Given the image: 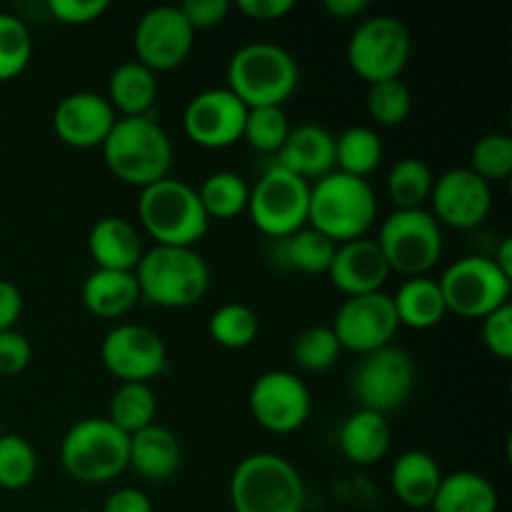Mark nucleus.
Wrapping results in <instances>:
<instances>
[{"instance_id": "1", "label": "nucleus", "mask_w": 512, "mask_h": 512, "mask_svg": "<svg viewBox=\"0 0 512 512\" xmlns=\"http://www.w3.org/2000/svg\"><path fill=\"white\" fill-rule=\"evenodd\" d=\"M100 150L110 173L135 188L143 190L158 180L170 178L173 143L160 123H155L153 115L118 118Z\"/></svg>"}, {"instance_id": "2", "label": "nucleus", "mask_w": 512, "mask_h": 512, "mask_svg": "<svg viewBox=\"0 0 512 512\" xmlns=\"http://www.w3.org/2000/svg\"><path fill=\"white\" fill-rule=\"evenodd\" d=\"M378 218V195L363 178L333 170L310 183L308 225L335 245L368 235Z\"/></svg>"}, {"instance_id": "3", "label": "nucleus", "mask_w": 512, "mask_h": 512, "mask_svg": "<svg viewBox=\"0 0 512 512\" xmlns=\"http://www.w3.org/2000/svg\"><path fill=\"white\" fill-rule=\"evenodd\" d=\"M140 300L158 308H190L200 303L210 288L208 260L195 248H168L153 245L145 250L135 268Z\"/></svg>"}, {"instance_id": "4", "label": "nucleus", "mask_w": 512, "mask_h": 512, "mask_svg": "<svg viewBox=\"0 0 512 512\" xmlns=\"http://www.w3.org/2000/svg\"><path fill=\"white\" fill-rule=\"evenodd\" d=\"M300 83L295 55L278 43H248L228 63V90L245 108H283Z\"/></svg>"}, {"instance_id": "5", "label": "nucleus", "mask_w": 512, "mask_h": 512, "mask_svg": "<svg viewBox=\"0 0 512 512\" xmlns=\"http://www.w3.org/2000/svg\"><path fill=\"white\" fill-rule=\"evenodd\" d=\"M138 218L155 245L195 248L210 228L198 188L178 178H163L140 190Z\"/></svg>"}, {"instance_id": "6", "label": "nucleus", "mask_w": 512, "mask_h": 512, "mask_svg": "<svg viewBox=\"0 0 512 512\" xmlns=\"http://www.w3.org/2000/svg\"><path fill=\"white\" fill-rule=\"evenodd\" d=\"M230 503L235 512H303L305 483L280 455L253 453L235 465Z\"/></svg>"}, {"instance_id": "7", "label": "nucleus", "mask_w": 512, "mask_h": 512, "mask_svg": "<svg viewBox=\"0 0 512 512\" xmlns=\"http://www.w3.org/2000/svg\"><path fill=\"white\" fill-rule=\"evenodd\" d=\"M130 438L108 418H83L60 443L65 473L85 485H103L128 468Z\"/></svg>"}, {"instance_id": "8", "label": "nucleus", "mask_w": 512, "mask_h": 512, "mask_svg": "<svg viewBox=\"0 0 512 512\" xmlns=\"http://www.w3.org/2000/svg\"><path fill=\"white\" fill-rule=\"evenodd\" d=\"M380 253L385 255L390 273L420 278L428 275L443 258V230L425 208L395 210L378 230Z\"/></svg>"}, {"instance_id": "9", "label": "nucleus", "mask_w": 512, "mask_h": 512, "mask_svg": "<svg viewBox=\"0 0 512 512\" xmlns=\"http://www.w3.org/2000/svg\"><path fill=\"white\" fill-rule=\"evenodd\" d=\"M345 53L353 73L373 85L400 78L413 53V38L395 15H370L353 30Z\"/></svg>"}, {"instance_id": "10", "label": "nucleus", "mask_w": 512, "mask_h": 512, "mask_svg": "<svg viewBox=\"0 0 512 512\" xmlns=\"http://www.w3.org/2000/svg\"><path fill=\"white\" fill-rule=\"evenodd\" d=\"M448 313L483 320L510 303L512 280L488 255H465L445 268L438 280Z\"/></svg>"}, {"instance_id": "11", "label": "nucleus", "mask_w": 512, "mask_h": 512, "mask_svg": "<svg viewBox=\"0 0 512 512\" xmlns=\"http://www.w3.org/2000/svg\"><path fill=\"white\" fill-rule=\"evenodd\" d=\"M310 183L280 165H270L250 188L248 213L270 240H283L308 225Z\"/></svg>"}, {"instance_id": "12", "label": "nucleus", "mask_w": 512, "mask_h": 512, "mask_svg": "<svg viewBox=\"0 0 512 512\" xmlns=\"http://www.w3.org/2000/svg\"><path fill=\"white\" fill-rule=\"evenodd\" d=\"M415 388V363L403 348L388 345L363 355L353 375V390L360 408L388 415L410 398Z\"/></svg>"}, {"instance_id": "13", "label": "nucleus", "mask_w": 512, "mask_h": 512, "mask_svg": "<svg viewBox=\"0 0 512 512\" xmlns=\"http://www.w3.org/2000/svg\"><path fill=\"white\" fill-rule=\"evenodd\" d=\"M100 360L120 383H150L168 368V348L148 325L120 323L105 333Z\"/></svg>"}, {"instance_id": "14", "label": "nucleus", "mask_w": 512, "mask_h": 512, "mask_svg": "<svg viewBox=\"0 0 512 512\" xmlns=\"http://www.w3.org/2000/svg\"><path fill=\"white\" fill-rule=\"evenodd\" d=\"M250 413L268 433L288 435L303 428L313 413V395L305 380L288 370H268L250 388Z\"/></svg>"}, {"instance_id": "15", "label": "nucleus", "mask_w": 512, "mask_h": 512, "mask_svg": "<svg viewBox=\"0 0 512 512\" xmlns=\"http://www.w3.org/2000/svg\"><path fill=\"white\" fill-rule=\"evenodd\" d=\"M330 328H333L340 348L358 355H370L393 345L400 323L393 308V298L380 290V293L345 300L335 313Z\"/></svg>"}, {"instance_id": "16", "label": "nucleus", "mask_w": 512, "mask_h": 512, "mask_svg": "<svg viewBox=\"0 0 512 512\" xmlns=\"http://www.w3.org/2000/svg\"><path fill=\"white\" fill-rule=\"evenodd\" d=\"M133 43L138 63L145 68L153 73L175 70L193 53L195 30L190 28L178 5H155L140 15Z\"/></svg>"}, {"instance_id": "17", "label": "nucleus", "mask_w": 512, "mask_h": 512, "mask_svg": "<svg viewBox=\"0 0 512 512\" xmlns=\"http://www.w3.org/2000/svg\"><path fill=\"white\" fill-rule=\"evenodd\" d=\"M248 108L228 88H208L183 110V130L195 145L223 150L243 140Z\"/></svg>"}, {"instance_id": "18", "label": "nucleus", "mask_w": 512, "mask_h": 512, "mask_svg": "<svg viewBox=\"0 0 512 512\" xmlns=\"http://www.w3.org/2000/svg\"><path fill=\"white\" fill-rule=\"evenodd\" d=\"M430 203L438 223L455 230L478 228L493 210V185L470 168L445 170L440 178H435Z\"/></svg>"}, {"instance_id": "19", "label": "nucleus", "mask_w": 512, "mask_h": 512, "mask_svg": "<svg viewBox=\"0 0 512 512\" xmlns=\"http://www.w3.org/2000/svg\"><path fill=\"white\" fill-rule=\"evenodd\" d=\"M118 113L108 98L90 90L70 93L55 105L53 130L70 148H100L113 130Z\"/></svg>"}, {"instance_id": "20", "label": "nucleus", "mask_w": 512, "mask_h": 512, "mask_svg": "<svg viewBox=\"0 0 512 512\" xmlns=\"http://www.w3.org/2000/svg\"><path fill=\"white\" fill-rule=\"evenodd\" d=\"M328 275L340 293L358 298V295L380 293L385 280L390 278V268L375 240L358 238L335 248Z\"/></svg>"}, {"instance_id": "21", "label": "nucleus", "mask_w": 512, "mask_h": 512, "mask_svg": "<svg viewBox=\"0 0 512 512\" xmlns=\"http://www.w3.org/2000/svg\"><path fill=\"white\" fill-rule=\"evenodd\" d=\"M275 165L290 170L308 183H315L335 170V135L323 125H295L290 128L283 148L278 150Z\"/></svg>"}, {"instance_id": "22", "label": "nucleus", "mask_w": 512, "mask_h": 512, "mask_svg": "<svg viewBox=\"0 0 512 512\" xmlns=\"http://www.w3.org/2000/svg\"><path fill=\"white\" fill-rule=\"evenodd\" d=\"M88 250L100 270H120V273H135L145 253L138 228L120 215L100 218L90 228Z\"/></svg>"}, {"instance_id": "23", "label": "nucleus", "mask_w": 512, "mask_h": 512, "mask_svg": "<svg viewBox=\"0 0 512 512\" xmlns=\"http://www.w3.org/2000/svg\"><path fill=\"white\" fill-rule=\"evenodd\" d=\"M180 460H183V450H180L178 438L165 425L153 423L140 433L130 435L128 468H133L140 478L150 483H163L178 473Z\"/></svg>"}, {"instance_id": "24", "label": "nucleus", "mask_w": 512, "mask_h": 512, "mask_svg": "<svg viewBox=\"0 0 512 512\" xmlns=\"http://www.w3.org/2000/svg\"><path fill=\"white\" fill-rule=\"evenodd\" d=\"M443 483L438 460L425 450H408L398 455L390 470V485L395 498L413 510H428Z\"/></svg>"}, {"instance_id": "25", "label": "nucleus", "mask_w": 512, "mask_h": 512, "mask_svg": "<svg viewBox=\"0 0 512 512\" xmlns=\"http://www.w3.org/2000/svg\"><path fill=\"white\" fill-rule=\"evenodd\" d=\"M85 310L95 318L118 320L128 315L140 303V288L135 273H120V270H100L85 278L80 290Z\"/></svg>"}, {"instance_id": "26", "label": "nucleus", "mask_w": 512, "mask_h": 512, "mask_svg": "<svg viewBox=\"0 0 512 512\" xmlns=\"http://www.w3.org/2000/svg\"><path fill=\"white\" fill-rule=\"evenodd\" d=\"M340 453L355 465H375L388 455L393 443V430L385 415L373 410H355L340 425Z\"/></svg>"}, {"instance_id": "27", "label": "nucleus", "mask_w": 512, "mask_h": 512, "mask_svg": "<svg viewBox=\"0 0 512 512\" xmlns=\"http://www.w3.org/2000/svg\"><path fill=\"white\" fill-rule=\"evenodd\" d=\"M108 103L120 118H143L153 110L158 98V78L138 60L120 63L108 78Z\"/></svg>"}, {"instance_id": "28", "label": "nucleus", "mask_w": 512, "mask_h": 512, "mask_svg": "<svg viewBox=\"0 0 512 512\" xmlns=\"http://www.w3.org/2000/svg\"><path fill=\"white\" fill-rule=\"evenodd\" d=\"M498 508L500 498L495 485L473 470L443 475L438 495L430 505L433 512H498Z\"/></svg>"}, {"instance_id": "29", "label": "nucleus", "mask_w": 512, "mask_h": 512, "mask_svg": "<svg viewBox=\"0 0 512 512\" xmlns=\"http://www.w3.org/2000/svg\"><path fill=\"white\" fill-rule=\"evenodd\" d=\"M390 298H393L398 323L405 325V328L430 330L448 313L438 280L428 278V275L408 278L400 285L398 293L390 295Z\"/></svg>"}, {"instance_id": "30", "label": "nucleus", "mask_w": 512, "mask_h": 512, "mask_svg": "<svg viewBox=\"0 0 512 512\" xmlns=\"http://www.w3.org/2000/svg\"><path fill=\"white\" fill-rule=\"evenodd\" d=\"M383 163V140L368 125H353L335 135V170L368 180Z\"/></svg>"}, {"instance_id": "31", "label": "nucleus", "mask_w": 512, "mask_h": 512, "mask_svg": "<svg viewBox=\"0 0 512 512\" xmlns=\"http://www.w3.org/2000/svg\"><path fill=\"white\" fill-rule=\"evenodd\" d=\"M198 198L210 220H230L248 210L250 185L245 183L243 175L233 173V170H218L203 180V185L198 188Z\"/></svg>"}, {"instance_id": "32", "label": "nucleus", "mask_w": 512, "mask_h": 512, "mask_svg": "<svg viewBox=\"0 0 512 512\" xmlns=\"http://www.w3.org/2000/svg\"><path fill=\"white\" fill-rule=\"evenodd\" d=\"M158 398L150 383H120L110 400L108 420L125 435H135L155 423Z\"/></svg>"}, {"instance_id": "33", "label": "nucleus", "mask_w": 512, "mask_h": 512, "mask_svg": "<svg viewBox=\"0 0 512 512\" xmlns=\"http://www.w3.org/2000/svg\"><path fill=\"white\" fill-rule=\"evenodd\" d=\"M435 175L420 158H400L388 173V195L395 210L423 208L433 193Z\"/></svg>"}, {"instance_id": "34", "label": "nucleus", "mask_w": 512, "mask_h": 512, "mask_svg": "<svg viewBox=\"0 0 512 512\" xmlns=\"http://www.w3.org/2000/svg\"><path fill=\"white\" fill-rule=\"evenodd\" d=\"M283 245V255L288 260L290 268H295L298 273L305 275H323L328 273L330 263H333V255L338 245L328 238V235L318 233L315 228L305 225L298 233H293L290 238L278 240Z\"/></svg>"}, {"instance_id": "35", "label": "nucleus", "mask_w": 512, "mask_h": 512, "mask_svg": "<svg viewBox=\"0 0 512 512\" xmlns=\"http://www.w3.org/2000/svg\"><path fill=\"white\" fill-rule=\"evenodd\" d=\"M210 335L218 345L228 350H243L255 343L260 330V320L255 310L245 303L220 305L208 325Z\"/></svg>"}, {"instance_id": "36", "label": "nucleus", "mask_w": 512, "mask_h": 512, "mask_svg": "<svg viewBox=\"0 0 512 512\" xmlns=\"http://www.w3.org/2000/svg\"><path fill=\"white\" fill-rule=\"evenodd\" d=\"M38 473V453L33 445L15 433L0 435V488L23 490Z\"/></svg>"}, {"instance_id": "37", "label": "nucleus", "mask_w": 512, "mask_h": 512, "mask_svg": "<svg viewBox=\"0 0 512 512\" xmlns=\"http://www.w3.org/2000/svg\"><path fill=\"white\" fill-rule=\"evenodd\" d=\"M365 108L375 123L395 128V125H403L408 120L410 110H413V93L400 78L380 80L368 88Z\"/></svg>"}, {"instance_id": "38", "label": "nucleus", "mask_w": 512, "mask_h": 512, "mask_svg": "<svg viewBox=\"0 0 512 512\" xmlns=\"http://www.w3.org/2000/svg\"><path fill=\"white\" fill-rule=\"evenodd\" d=\"M33 60V38L18 15L0 10V83L13 80Z\"/></svg>"}, {"instance_id": "39", "label": "nucleus", "mask_w": 512, "mask_h": 512, "mask_svg": "<svg viewBox=\"0 0 512 512\" xmlns=\"http://www.w3.org/2000/svg\"><path fill=\"white\" fill-rule=\"evenodd\" d=\"M290 120L285 115L283 108H275V105H263V108H248L245 115V128H243V140H248L250 148H255L258 153H275L283 148V143L290 135Z\"/></svg>"}, {"instance_id": "40", "label": "nucleus", "mask_w": 512, "mask_h": 512, "mask_svg": "<svg viewBox=\"0 0 512 512\" xmlns=\"http://www.w3.org/2000/svg\"><path fill=\"white\" fill-rule=\"evenodd\" d=\"M340 353H343V348H340L330 325L305 328L293 343L295 365L308 370V373H323V370L333 368L338 363Z\"/></svg>"}, {"instance_id": "41", "label": "nucleus", "mask_w": 512, "mask_h": 512, "mask_svg": "<svg viewBox=\"0 0 512 512\" xmlns=\"http://www.w3.org/2000/svg\"><path fill=\"white\" fill-rule=\"evenodd\" d=\"M470 170L488 180H505L512 173V138L508 133H488L473 145Z\"/></svg>"}, {"instance_id": "42", "label": "nucleus", "mask_w": 512, "mask_h": 512, "mask_svg": "<svg viewBox=\"0 0 512 512\" xmlns=\"http://www.w3.org/2000/svg\"><path fill=\"white\" fill-rule=\"evenodd\" d=\"M480 338L483 345L500 360L512 358V305L505 303L503 308L485 315L480 325Z\"/></svg>"}, {"instance_id": "43", "label": "nucleus", "mask_w": 512, "mask_h": 512, "mask_svg": "<svg viewBox=\"0 0 512 512\" xmlns=\"http://www.w3.org/2000/svg\"><path fill=\"white\" fill-rule=\"evenodd\" d=\"M33 360V345L18 330H5L0 333V375L10 378V375L23 373Z\"/></svg>"}, {"instance_id": "44", "label": "nucleus", "mask_w": 512, "mask_h": 512, "mask_svg": "<svg viewBox=\"0 0 512 512\" xmlns=\"http://www.w3.org/2000/svg\"><path fill=\"white\" fill-rule=\"evenodd\" d=\"M108 0H50L48 10L55 20L65 25L95 23L103 13H108Z\"/></svg>"}, {"instance_id": "45", "label": "nucleus", "mask_w": 512, "mask_h": 512, "mask_svg": "<svg viewBox=\"0 0 512 512\" xmlns=\"http://www.w3.org/2000/svg\"><path fill=\"white\" fill-rule=\"evenodd\" d=\"M178 8L180 13L185 15V20L190 23V28L208 30L223 23L233 5H230L228 0H185Z\"/></svg>"}, {"instance_id": "46", "label": "nucleus", "mask_w": 512, "mask_h": 512, "mask_svg": "<svg viewBox=\"0 0 512 512\" xmlns=\"http://www.w3.org/2000/svg\"><path fill=\"white\" fill-rule=\"evenodd\" d=\"M235 8L248 18L268 23V20L285 18L290 10H295V0H238Z\"/></svg>"}, {"instance_id": "47", "label": "nucleus", "mask_w": 512, "mask_h": 512, "mask_svg": "<svg viewBox=\"0 0 512 512\" xmlns=\"http://www.w3.org/2000/svg\"><path fill=\"white\" fill-rule=\"evenodd\" d=\"M100 512H153V503L140 488H120L108 495Z\"/></svg>"}, {"instance_id": "48", "label": "nucleus", "mask_w": 512, "mask_h": 512, "mask_svg": "<svg viewBox=\"0 0 512 512\" xmlns=\"http://www.w3.org/2000/svg\"><path fill=\"white\" fill-rule=\"evenodd\" d=\"M20 315H23V295L10 280H0V333L15 330Z\"/></svg>"}, {"instance_id": "49", "label": "nucleus", "mask_w": 512, "mask_h": 512, "mask_svg": "<svg viewBox=\"0 0 512 512\" xmlns=\"http://www.w3.org/2000/svg\"><path fill=\"white\" fill-rule=\"evenodd\" d=\"M323 8L338 20H358L368 10V0H325Z\"/></svg>"}, {"instance_id": "50", "label": "nucleus", "mask_w": 512, "mask_h": 512, "mask_svg": "<svg viewBox=\"0 0 512 512\" xmlns=\"http://www.w3.org/2000/svg\"><path fill=\"white\" fill-rule=\"evenodd\" d=\"M493 263L498 265V268L512 280V240L510 238H505L503 243H500V248L495 250Z\"/></svg>"}, {"instance_id": "51", "label": "nucleus", "mask_w": 512, "mask_h": 512, "mask_svg": "<svg viewBox=\"0 0 512 512\" xmlns=\"http://www.w3.org/2000/svg\"><path fill=\"white\" fill-rule=\"evenodd\" d=\"M0 435H3V420H0Z\"/></svg>"}, {"instance_id": "52", "label": "nucleus", "mask_w": 512, "mask_h": 512, "mask_svg": "<svg viewBox=\"0 0 512 512\" xmlns=\"http://www.w3.org/2000/svg\"><path fill=\"white\" fill-rule=\"evenodd\" d=\"M418 512H433V510H430V508H428V510H418Z\"/></svg>"}, {"instance_id": "53", "label": "nucleus", "mask_w": 512, "mask_h": 512, "mask_svg": "<svg viewBox=\"0 0 512 512\" xmlns=\"http://www.w3.org/2000/svg\"><path fill=\"white\" fill-rule=\"evenodd\" d=\"M73 512H90V510H73Z\"/></svg>"}]
</instances>
